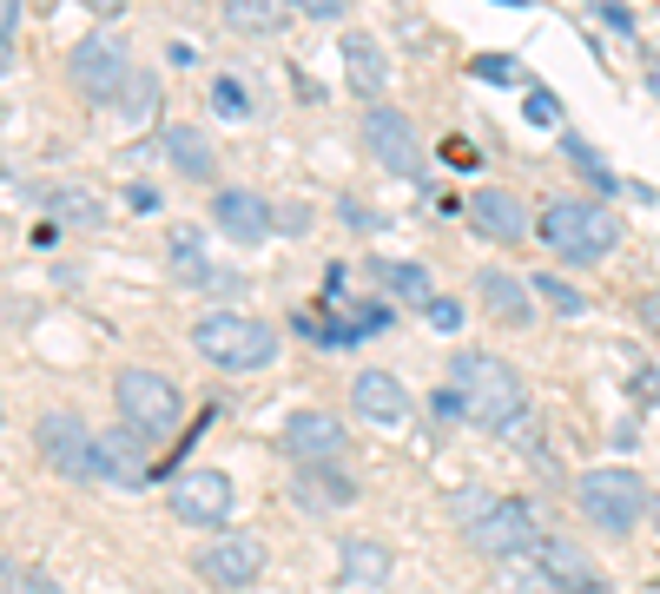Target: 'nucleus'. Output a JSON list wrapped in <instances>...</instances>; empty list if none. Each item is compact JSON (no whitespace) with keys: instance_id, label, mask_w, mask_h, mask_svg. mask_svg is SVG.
<instances>
[{"instance_id":"f257e3e1","label":"nucleus","mask_w":660,"mask_h":594,"mask_svg":"<svg viewBox=\"0 0 660 594\" xmlns=\"http://www.w3.org/2000/svg\"><path fill=\"white\" fill-rule=\"evenodd\" d=\"M450 403H456V417H469L476 430H509L522 410H529V390H522V370L516 364H502V357H489V350H463L456 364H450Z\"/></svg>"},{"instance_id":"f03ea898","label":"nucleus","mask_w":660,"mask_h":594,"mask_svg":"<svg viewBox=\"0 0 660 594\" xmlns=\"http://www.w3.org/2000/svg\"><path fill=\"white\" fill-rule=\"evenodd\" d=\"M192 344L198 357H212L218 370H264L278 357V331L264 317H245V311H212L192 324Z\"/></svg>"},{"instance_id":"7ed1b4c3","label":"nucleus","mask_w":660,"mask_h":594,"mask_svg":"<svg viewBox=\"0 0 660 594\" xmlns=\"http://www.w3.org/2000/svg\"><path fill=\"white\" fill-rule=\"evenodd\" d=\"M542 238L555 245V258H569V264H595V258H608V251L621 245V225H615L602 205L555 198V205L542 212Z\"/></svg>"},{"instance_id":"20e7f679","label":"nucleus","mask_w":660,"mask_h":594,"mask_svg":"<svg viewBox=\"0 0 660 594\" xmlns=\"http://www.w3.org/2000/svg\"><path fill=\"white\" fill-rule=\"evenodd\" d=\"M575 503L602 536H628L648 516V483L635 469H582L575 476Z\"/></svg>"},{"instance_id":"39448f33","label":"nucleus","mask_w":660,"mask_h":594,"mask_svg":"<svg viewBox=\"0 0 660 594\" xmlns=\"http://www.w3.org/2000/svg\"><path fill=\"white\" fill-rule=\"evenodd\" d=\"M112 403H119V430H132L139 443H145V436H165V430L178 423V410H185V397H178L172 377H159V370H119Z\"/></svg>"},{"instance_id":"423d86ee","label":"nucleus","mask_w":660,"mask_h":594,"mask_svg":"<svg viewBox=\"0 0 660 594\" xmlns=\"http://www.w3.org/2000/svg\"><path fill=\"white\" fill-rule=\"evenodd\" d=\"M364 145H370V159L390 165L397 179H416V172H423V139H416V126H410L397 106H370V112H364Z\"/></svg>"},{"instance_id":"0eeeda50","label":"nucleus","mask_w":660,"mask_h":594,"mask_svg":"<svg viewBox=\"0 0 660 594\" xmlns=\"http://www.w3.org/2000/svg\"><path fill=\"white\" fill-rule=\"evenodd\" d=\"M172 516L192 529H218L231 516V476L225 469H178L172 476Z\"/></svg>"},{"instance_id":"6e6552de","label":"nucleus","mask_w":660,"mask_h":594,"mask_svg":"<svg viewBox=\"0 0 660 594\" xmlns=\"http://www.w3.org/2000/svg\"><path fill=\"white\" fill-rule=\"evenodd\" d=\"M469 542H476L483 555L522 562V555H535V549H542V529H535L529 503H496V509H489L483 522H469Z\"/></svg>"},{"instance_id":"1a4fd4ad","label":"nucleus","mask_w":660,"mask_h":594,"mask_svg":"<svg viewBox=\"0 0 660 594\" xmlns=\"http://www.w3.org/2000/svg\"><path fill=\"white\" fill-rule=\"evenodd\" d=\"M126 73H132V60H126L106 33H93V40L73 46V86H79L86 99H99V106L119 99V93H126Z\"/></svg>"},{"instance_id":"9d476101","label":"nucleus","mask_w":660,"mask_h":594,"mask_svg":"<svg viewBox=\"0 0 660 594\" xmlns=\"http://www.w3.org/2000/svg\"><path fill=\"white\" fill-rule=\"evenodd\" d=\"M40 456L59 469V476H73V483H93V430L79 423V417H66V410H53V417H40Z\"/></svg>"},{"instance_id":"9b49d317","label":"nucleus","mask_w":660,"mask_h":594,"mask_svg":"<svg viewBox=\"0 0 660 594\" xmlns=\"http://www.w3.org/2000/svg\"><path fill=\"white\" fill-rule=\"evenodd\" d=\"M152 463H145V443L132 430H93V483L106 489H145Z\"/></svg>"},{"instance_id":"f8f14e48","label":"nucleus","mask_w":660,"mask_h":594,"mask_svg":"<svg viewBox=\"0 0 660 594\" xmlns=\"http://www.w3.org/2000/svg\"><path fill=\"white\" fill-rule=\"evenodd\" d=\"M198 575H205L212 588H251V582L264 575V549H258V536H218V542L198 555Z\"/></svg>"},{"instance_id":"ddd939ff","label":"nucleus","mask_w":660,"mask_h":594,"mask_svg":"<svg viewBox=\"0 0 660 594\" xmlns=\"http://www.w3.org/2000/svg\"><path fill=\"white\" fill-rule=\"evenodd\" d=\"M212 218H218V231H225L231 245H264V238L278 231V212H271L258 192H238V185H225V192L212 198Z\"/></svg>"},{"instance_id":"4468645a","label":"nucleus","mask_w":660,"mask_h":594,"mask_svg":"<svg viewBox=\"0 0 660 594\" xmlns=\"http://www.w3.org/2000/svg\"><path fill=\"white\" fill-rule=\"evenodd\" d=\"M284 450H291L297 469H317V463L344 456V423L324 417V410H297V417L284 423Z\"/></svg>"},{"instance_id":"2eb2a0df","label":"nucleus","mask_w":660,"mask_h":594,"mask_svg":"<svg viewBox=\"0 0 660 594\" xmlns=\"http://www.w3.org/2000/svg\"><path fill=\"white\" fill-rule=\"evenodd\" d=\"M350 403H357V417L377 423V430H403V423H410V390H403L390 370H364L357 390H350Z\"/></svg>"},{"instance_id":"dca6fc26","label":"nucleus","mask_w":660,"mask_h":594,"mask_svg":"<svg viewBox=\"0 0 660 594\" xmlns=\"http://www.w3.org/2000/svg\"><path fill=\"white\" fill-rule=\"evenodd\" d=\"M469 225H476L483 238L516 245V238L529 231V212H522V198H516V192H502V185H476V192H469Z\"/></svg>"},{"instance_id":"f3484780","label":"nucleus","mask_w":660,"mask_h":594,"mask_svg":"<svg viewBox=\"0 0 660 594\" xmlns=\"http://www.w3.org/2000/svg\"><path fill=\"white\" fill-rule=\"evenodd\" d=\"M390 575H397L390 542H377V536H350L344 542V588H383Z\"/></svg>"},{"instance_id":"a211bd4d","label":"nucleus","mask_w":660,"mask_h":594,"mask_svg":"<svg viewBox=\"0 0 660 594\" xmlns=\"http://www.w3.org/2000/svg\"><path fill=\"white\" fill-rule=\"evenodd\" d=\"M344 73H350V86H357V93H383V79H390L383 46H377L370 33H344Z\"/></svg>"},{"instance_id":"6ab92c4d","label":"nucleus","mask_w":660,"mask_h":594,"mask_svg":"<svg viewBox=\"0 0 660 594\" xmlns=\"http://www.w3.org/2000/svg\"><path fill=\"white\" fill-rule=\"evenodd\" d=\"M483 304H489V311H496L502 324H516V331H522V324L535 317V304H529V291H522V284H516L509 271H483Z\"/></svg>"},{"instance_id":"aec40b11","label":"nucleus","mask_w":660,"mask_h":594,"mask_svg":"<svg viewBox=\"0 0 660 594\" xmlns=\"http://www.w3.org/2000/svg\"><path fill=\"white\" fill-rule=\"evenodd\" d=\"M165 152L178 159V172H185V179H212V172H218L212 139H205V132H192V126H172V132H165Z\"/></svg>"},{"instance_id":"412c9836","label":"nucleus","mask_w":660,"mask_h":594,"mask_svg":"<svg viewBox=\"0 0 660 594\" xmlns=\"http://www.w3.org/2000/svg\"><path fill=\"white\" fill-rule=\"evenodd\" d=\"M377 278H383V291H390V298H410V304H430V298H436L423 264H377Z\"/></svg>"},{"instance_id":"4be33fe9","label":"nucleus","mask_w":660,"mask_h":594,"mask_svg":"<svg viewBox=\"0 0 660 594\" xmlns=\"http://www.w3.org/2000/svg\"><path fill=\"white\" fill-rule=\"evenodd\" d=\"M297 489H304V503H357V483L350 476H337V469H304L297 476Z\"/></svg>"},{"instance_id":"5701e85b","label":"nucleus","mask_w":660,"mask_h":594,"mask_svg":"<svg viewBox=\"0 0 660 594\" xmlns=\"http://www.w3.org/2000/svg\"><path fill=\"white\" fill-rule=\"evenodd\" d=\"M225 20H231V26H245V33H264V26H278L284 13H278L271 0H238V7H225Z\"/></svg>"},{"instance_id":"b1692460","label":"nucleus","mask_w":660,"mask_h":594,"mask_svg":"<svg viewBox=\"0 0 660 594\" xmlns=\"http://www.w3.org/2000/svg\"><path fill=\"white\" fill-rule=\"evenodd\" d=\"M535 291H542V298H549V304H555L562 317H575V311H588V298H582L575 284H562L555 271H542V278H535Z\"/></svg>"},{"instance_id":"393cba45","label":"nucleus","mask_w":660,"mask_h":594,"mask_svg":"<svg viewBox=\"0 0 660 594\" xmlns=\"http://www.w3.org/2000/svg\"><path fill=\"white\" fill-rule=\"evenodd\" d=\"M212 99H218V112H225V119H245V112H251V93H245L231 73H225V79H212Z\"/></svg>"},{"instance_id":"a878e982","label":"nucleus","mask_w":660,"mask_h":594,"mask_svg":"<svg viewBox=\"0 0 660 594\" xmlns=\"http://www.w3.org/2000/svg\"><path fill=\"white\" fill-rule=\"evenodd\" d=\"M172 264H178V278H185V284H205V278H212V264H205V258H198L185 238L172 245Z\"/></svg>"},{"instance_id":"bb28decb","label":"nucleus","mask_w":660,"mask_h":594,"mask_svg":"<svg viewBox=\"0 0 660 594\" xmlns=\"http://www.w3.org/2000/svg\"><path fill=\"white\" fill-rule=\"evenodd\" d=\"M423 311H430V324H436L443 337H450V331H463V304H456V298H430Z\"/></svg>"},{"instance_id":"cd10ccee","label":"nucleus","mask_w":660,"mask_h":594,"mask_svg":"<svg viewBox=\"0 0 660 594\" xmlns=\"http://www.w3.org/2000/svg\"><path fill=\"white\" fill-rule=\"evenodd\" d=\"M53 212H59V218H79V225H86V218H93L99 205H93L86 192H53Z\"/></svg>"},{"instance_id":"c85d7f7f","label":"nucleus","mask_w":660,"mask_h":594,"mask_svg":"<svg viewBox=\"0 0 660 594\" xmlns=\"http://www.w3.org/2000/svg\"><path fill=\"white\" fill-rule=\"evenodd\" d=\"M529 119H535V126H555V119H562V99L535 86V93H529Z\"/></svg>"},{"instance_id":"c756f323","label":"nucleus","mask_w":660,"mask_h":594,"mask_svg":"<svg viewBox=\"0 0 660 594\" xmlns=\"http://www.w3.org/2000/svg\"><path fill=\"white\" fill-rule=\"evenodd\" d=\"M476 73H483V79H516V60H483Z\"/></svg>"},{"instance_id":"7c9ffc66","label":"nucleus","mask_w":660,"mask_h":594,"mask_svg":"<svg viewBox=\"0 0 660 594\" xmlns=\"http://www.w3.org/2000/svg\"><path fill=\"white\" fill-rule=\"evenodd\" d=\"M13 20H20V7H13V0H0V40L13 33Z\"/></svg>"},{"instance_id":"2f4dec72","label":"nucleus","mask_w":660,"mask_h":594,"mask_svg":"<svg viewBox=\"0 0 660 594\" xmlns=\"http://www.w3.org/2000/svg\"><path fill=\"white\" fill-rule=\"evenodd\" d=\"M26 594H59V588H53L46 575H26Z\"/></svg>"},{"instance_id":"473e14b6","label":"nucleus","mask_w":660,"mask_h":594,"mask_svg":"<svg viewBox=\"0 0 660 594\" xmlns=\"http://www.w3.org/2000/svg\"><path fill=\"white\" fill-rule=\"evenodd\" d=\"M7 66H13V40H0V73H7Z\"/></svg>"},{"instance_id":"72a5a7b5","label":"nucleus","mask_w":660,"mask_h":594,"mask_svg":"<svg viewBox=\"0 0 660 594\" xmlns=\"http://www.w3.org/2000/svg\"><path fill=\"white\" fill-rule=\"evenodd\" d=\"M648 86H654V93H660V66H654V73H648Z\"/></svg>"},{"instance_id":"f704fd0d","label":"nucleus","mask_w":660,"mask_h":594,"mask_svg":"<svg viewBox=\"0 0 660 594\" xmlns=\"http://www.w3.org/2000/svg\"><path fill=\"white\" fill-rule=\"evenodd\" d=\"M654 522H660V503H654Z\"/></svg>"}]
</instances>
